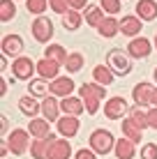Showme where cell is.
Wrapping results in <instances>:
<instances>
[{"label": "cell", "instance_id": "cell-27", "mask_svg": "<svg viewBox=\"0 0 157 159\" xmlns=\"http://www.w3.org/2000/svg\"><path fill=\"white\" fill-rule=\"evenodd\" d=\"M67 56H69V53L65 51V48L60 46V44H51V46H48L46 51H44V58L56 60L58 65H65V62H67Z\"/></svg>", "mask_w": 157, "mask_h": 159}, {"label": "cell", "instance_id": "cell-40", "mask_svg": "<svg viewBox=\"0 0 157 159\" xmlns=\"http://www.w3.org/2000/svg\"><path fill=\"white\" fill-rule=\"evenodd\" d=\"M150 106H157V88L153 90V97H150Z\"/></svg>", "mask_w": 157, "mask_h": 159}, {"label": "cell", "instance_id": "cell-21", "mask_svg": "<svg viewBox=\"0 0 157 159\" xmlns=\"http://www.w3.org/2000/svg\"><path fill=\"white\" fill-rule=\"evenodd\" d=\"M60 104L56 102V97H46V99H42V116L46 120H60Z\"/></svg>", "mask_w": 157, "mask_h": 159}, {"label": "cell", "instance_id": "cell-39", "mask_svg": "<svg viewBox=\"0 0 157 159\" xmlns=\"http://www.w3.org/2000/svg\"><path fill=\"white\" fill-rule=\"evenodd\" d=\"M67 2H69V9L79 12V9H83L85 5H88V0H67Z\"/></svg>", "mask_w": 157, "mask_h": 159}, {"label": "cell", "instance_id": "cell-29", "mask_svg": "<svg viewBox=\"0 0 157 159\" xmlns=\"http://www.w3.org/2000/svg\"><path fill=\"white\" fill-rule=\"evenodd\" d=\"M62 25H65L67 30H76L79 25H81V14L74 12V9H69V12L62 16Z\"/></svg>", "mask_w": 157, "mask_h": 159}, {"label": "cell", "instance_id": "cell-25", "mask_svg": "<svg viewBox=\"0 0 157 159\" xmlns=\"http://www.w3.org/2000/svg\"><path fill=\"white\" fill-rule=\"evenodd\" d=\"M97 30H99L102 37H113L118 30H120V21L113 19V16H106V19L99 23V28H97Z\"/></svg>", "mask_w": 157, "mask_h": 159}, {"label": "cell", "instance_id": "cell-28", "mask_svg": "<svg viewBox=\"0 0 157 159\" xmlns=\"http://www.w3.org/2000/svg\"><path fill=\"white\" fill-rule=\"evenodd\" d=\"M104 9L102 7H88V12H85V23L93 25V28H99V23L104 21Z\"/></svg>", "mask_w": 157, "mask_h": 159}, {"label": "cell", "instance_id": "cell-2", "mask_svg": "<svg viewBox=\"0 0 157 159\" xmlns=\"http://www.w3.org/2000/svg\"><path fill=\"white\" fill-rule=\"evenodd\" d=\"M90 150L95 155H109L111 150H116V139L109 129H95L90 134Z\"/></svg>", "mask_w": 157, "mask_h": 159}, {"label": "cell", "instance_id": "cell-30", "mask_svg": "<svg viewBox=\"0 0 157 159\" xmlns=\"http://www.w3.org/2000/svg\"><path fill=\"white\" fill-rule=\"evenodd\" d=\"M14 14H16L14 0H0V19L2 21H12Z\"/></svg>", "mask_w": 157, "mask_h": 159}, {"label": "cell", "instance_id": "cell-32", "mask_svg": "<svg viewBox=\"0 0 157 159\" xmlns=\"http://www.w3.org/2000/svg\"><path fill=\"white\" fill-rule=\"evenodd\" d=\"M25 7L30 14H44L48 7V0H25Z\"/></svg>", "mask_w": 157, "mask_h": 159}, {"label": "cell", "instance_id": "cell-13", "mask_svg": "<svg viewBox=\"0 0 157 159\" xmlns=\"http://www.w3.org/2000/svg\"><path fill=\"white\" fill-rule=\"evenodd\" d=\"M23 51V39L19 35H7L2 39V56H12V58H21L19 53Z\"/></svg>", "mask_w": 157, "mask_h": 159}, {"label": "cell", "instance_id": "cell-20", "mask_svg": "<svg viewBox=\"0 0 157 159\" xmlns=\"http://www.w3.org/2000/svg\"><path fill=\"white\" fill-rule=\"evenodd\" d=\"M28 131L35 139H48V120L46 118H32L28 125Z\"/></svg>", "mask_w": 157, "mask_h": 159}, {"label": "cell", "instance_id": "cell-38", "mask_svg": "<svg viewBox=\"0 0 157 159\" xmlns=\"http://www.w3.org/2000/svg\"><path fill=\"white\" fill-rule=\"evenodd\" d=\"M74 159H97V155L93 150H79L76 155H74Z\"/></svg>", "mask_w": 157, "mask_h": 159}, {"label": "cell", "instance_id": "cell-41", "mask_svg": "<svg viewBox=\"0 0 157 159\" xmlns=\"http://www.w3.org/2000/svg\"><path fill=\"white\" fill-rule=\"evenodd\" d=\"M155 48H157V35H155Z\"/></svg>", "mask_w": 157, "mask_h": 159}, {"label": "cell", "instance_id": "cell-42", "mask_svg": "<svg viewBox=\"0 0 157 159\" xmlns=\"http://www.w3.org/2000/svg\"><path fill=\"white\" fill-rule=\"evenodd\" d=\"M155 81H157V67H155Z\"/></svg>", "mask_w": 157, "mask_h": 159}, {"label": "cell", "instance_id": "cell-15", "mask_svg": "<svg viewBox=\"0 0 157 159\" xmlns=\"http://www.w3.org/2000/svg\"><path fill=\"white\" fill-rule=\"evenodd\" d=\"M60 108L65 116H81V111H85V104L81 97H65V99L60 102Z\"/></svg>", "mask_w": 157, "mask_h": 159}, {"label": "cell", "instance_id": "cell-16", "mask_svg": "<svg viewBox=\"0 0 157 159\" xmlns=\"http://www.w3.org/2000/svg\"><path fill=\"white\" fill-rule=\"evenodd\" d=\"M51 143H53V136H48V139H35L32 145H30V155L35 159H48Z\"/></svg>", "mask_w": 157, "mask_h": 159}, {"label": "cell", "instance_id": "cell-31", "mask_svg": "<svg viewBox=\"0 0 157 159\" xmlns=\"http://www.w3.org/2000/svg\"><path fill=\"white\" fill-rule=\"evenodd\" d=\"M81 67H83V56H81V53H69L67 62H65V69H67V72H79Z\"/></svg>", "mask_w": 157, "mask_h": 159}, {"label": "cell", "instance_id": "cell-7", "mask_svg": "<svg viewBox=\"0 0 157 159\" xmlns=\"http://www.w3.org/2000/svg\"><path fill=\"white\" fill-rule=\"evenodd\" d=\"M58 72H60V65H58L56 60H51V58H42L39 62H37V74L44 81H56Z\"/></svg>", "mask_w": 157, "mask_h": 159}, {"label": "cell", "instance_id": "cell-37", "mask_svg": "<svg viewBox=\"0 0 157 159\" xmlns=\"http://www.w3.org/2000/svg\"><path fill=\"white\" fill-rule=\"evenodd\" d=\"M148 127H153V129H157V106H153V108H148Z\"/></svg>", "mask_w": 157, "mask_h": 159}, {"label": "cell", "instance_id": "cell-34", "mask_svg": "<svg viewBox=\"0 0 157 159\" xmlns=\"http://www.w3.org/2000/svg\"><path fill=\"white\" fill-rule=\"evenodd\" d=\"M48 7H51L56 14H60V16H65L69 12V2L67 0H48Z\"/></svg>", "mask_w": 157, "mask_h": 159}, {"label": "cell", "instance_id": "cell-33", "mask_svg": "<svg viewBox=\"0 0 157 159\" xmlns=\"http://www.w3.org/2000/svg\"><path fill=\"white\" fill-rule=\"evenodd\" d=\"M134 120V125H136L139 129H143V127H148V113H143L141 108H132V116H129Z\"/></svg>", "mask_w": 157, "mask_h": 159}, {"label": "cell", "instance_id": "cell-11", "mask_svg": "<svg viewBox=\"0 0 157 159\" xmlns=\"http://www.w3.org/2000/svg\"><path fill=\"white\" fill-rule=\"evenodd\" d=\"M150 48H153V44H150V39H145V37H134L127 44V51H129L132 58H145L150 53Z\"/></svg>", "mask_w": 157, "mask_h": 159}, {"label": "cell", "instance_id": "cell-9", "mask_svg": "<svg viewBox=\"0 0 157 159\" xmlns=\"http://www.w3.org/2000/svg\"><path fill=\"white\" fill-rule=\"evenodd\" d=\"M12 72H14L16 79H30L32 72H37V65L32 62L30 58H23V56H21V58H16V60H14Z\"/></svg>", "mask_w": 157, "mask_h": 159}, {"label": "cell", "instance_id": "cell-36", "mask_svg": "<svg viewBox=\"0 0 157 159\" xmlns=\"http://www.w3.org/2000/svg\"><path fill=\"white\" fill-rule=\"evenodd\" d=\"M141 159H157V145L155 143H148L141 148Z\"/></svg>", "mask_w": 157, "mask_h": 159}, {"label": "cell", "instance_id": "cell-24", "mask_svg": "<svg viewBox=\"0 0 157 159\" xmlns=\"http://www.w3.org/2000/svg\"><path fill=\"white\" fill-rule=\"evenodd\" d=\"M122 134H125V139H129L132 143H139L141 136H143V129H139L136 125H134V120L127 118V120H122Z\"/></svg>", "mask_w": 157, "mask_h": 159}, {"label": "cell", "instance_id": "cell-35", "mask_svg": "<svg viewBox=\"0 0 157 159\" xmlns=\"http://www.w3.org/2000/svg\"><path fill=\"white\" fill-rule=\"evenodd\" d=\"M99 7L106 14H118L120 12V0H99Z\"/></svg>", "mask_w": 157, "mask_h": 159}, {"label": "cell", "instance_id": "cell-12", "mask_svg": "<svg viewBox=\"0 0 157 159\" xmlns=\"http://www.w3.org/2000/svg\"><path fill=\"white\" fill-rule=\"evenodd\" d=\"M72 90H74V81L69 79V76H58L56 81H51V95H56V97H69L72 95Z\"/></svg>", "mask_w": 157, "mask_h": 159}, {"label": "cell", "instance_id": "cell-17", "mask_svg": "<svg viewBox=\"0 0 157 159\" xmlns=\"http://www.w3.org/2000/svg\"><path fill=\"white\" fill-rule=\"evenodd\" d=\"M113 152H116V159H134V155H136V143H132L129 139H118Z\"/></svg>", "mask_w": 157, "mask_h": 159}, {"label": "cell", "instance_id": "cell-18", "mask_svg": "<svg viewBox=\"0 0 157 159\" xmlns=\"http://www.w3.org/2000/svg\"><path fill=\"white\" fill-rule=\"evenodd\" d=\"M136 14L143 21H155L157 19V2L155 0H139L136 2Z\"/></svg>", "mask_w": 157, "mask_h": 159}, {"label": "cell", "instance_id": "cell-23", "mask_svg": "<svg viewBox=\"0 0 157 159\" xmlns=\"http://www.w3.org/2000/svg\"><path fill=\"white\" fill-rule=\"evenodd\" d=\"M93 76H95V83H99V85H104V88L113 83V72L106 67V65H95Z\"/></svg>", "mask_w": 157, "mask_h": 159}, {"label": "cell", "instance_id": "cell-26", "mask_svg": "<svg viewBox=\"0 0 157 159\" xmlns=\"http://www.w3.org/2000/svg\"><path fill=\"white\" fill-rule=\"evenodd\" d=\"M19 108H21V113H23V116L35 118L37 113L42 111V104H37V102H35V97H23V99L19 102Z\"/></svg>", "mask_w": 157, "mask_h": 159}, {"label": "cell", "instance_id": "cell-8", "mask_svg": "<svg viewBox=\"0 0 157 159\" xmlns=\"http://www.w3.org/2000/svg\"><path fill=\"white\" fill-rule=\"evenodd\" d=\"M153 90H155V85L145 83V81L136 83V85H134V90H132L134 104H136V106H150V97H153Z\"/></svg>", "mask_w": 157, "mask_h": 159}, {"label": "cell", "instance_id": "cell-6", "mask_svg": "<svg viewBox=\"0 0 157 159\" xmlns=\"http://www.w3.org/2000/svg\"><path fill=\"white\" fill-rule=\"evenodd\" d=\"M127 111H129V108H127V102L122 99V97H111V99L106 102V106H104V116L109 118V120L122 118Z\"/></svg>", "mask_w": 157, "mask_h": 159}, {"label": "cell", "instance_id": "cell-14", "mask_svg": "<svg viewBox=\"0 0 157 159\" xmlns=\"http://www.w3.org/2000/svg\"><path fill=\"white\" fill-rule=\"evenodd\" d=\"M58 131H60L62 139H72L79 134V120L74 116H62L58 120Z\"/></svg>", "mask_w": 157, "mask_h": 159}, {"label": "cell", "instance_id": "cell-4", "mask_svg": "<svg viewBox=\"0 0 157 159\" xmlns=\"http://www.w3.org/2000/svg\"><path fill=\"white\" fill-rule=\"evenodd\" d=\"M109 67H111L113 74H120V76L132 72V62H129L127 53H122L120 48H113V51L109 53Z\"/></svg>", "mask_w": 157, "mask_h": 159}, {"label": "cell", "instance_id": "cell-3", "mask_svg": "<svg viewBox=\"0 0 157 159\" xmlns=\"http://www.w3.org/2000/svg\"><path fill=\"white\" fill-rule=\"evenodd\" d=\"M7 145H9V150L14 152V155H23L25 150H30V131H25V129H14L12 134H9V139H7Z\"/></svg>", "mask_w": 157, "mask_h": 159}, {"label": "cell", "instance_id": "cell-22", "mask_svg": "<svg viewBox=\"0 0 157 159\" xmlns=\"http://www.w3.org/2000/svg\"><path fill=\"white\" fill-rule=\"evenodd\" d=\"M28 90H30V97H42L46 99V92H51V83H46L44 79H32L28 83Z\"/></svg>", "mask_w": 157, "mask_h": 159}, {"label": "cell", "instance_id": "cell-5", "mask_svg": "<svg viewBox=\"0 0 157 159\" xmlns=\"http://www.w3.org/2000/svg\"><path fill=\"white\" fill-rule=\"evenodd\" d=\"M32 35H35L37 42H48L53 37V23L46 16H37L35 23H32Z\"/></svg>", "mask_w": 157, "mask_h": 159}, {"label": "cell", "instance_id": "cell-19", "mask_svg": "<svg viewBox=\"0 0 157 159\" xmlns=\"http://www.w3.org/2000/svg\"><path fill=\"white\" fill-rule=\"evenodd\" d=\"M120 32L127 37H136L141 32V21L136 16H122L120 19Z\"/></svg>", "mask_w": 157, "mask_h": 159}, {"label": "cell", "instance_id": "cell-1", "mask_svg": "<svg viewBox=\"0 0 157 159\" xmlns=\"http://www.w3.org/2000/svg\"><path fill=\"white\" fill-rule=\"evenodd\" d=\"M104 97H106L104 85H99V83H83L81 85V99H83L88 113H97L99 102L104 99Z\"/></svg>", "mask_w": 157, "mask_h": 159}, {"label": "cell", "instance_id": "cell-10", "mask_svg": "<svg viewBox=\"0 0 157 159\" xmlns=\"http://www.w3.org/2000/svg\"><path fill=\"white\" fill-rule=\"evenodd\" d=\"M72 157V145L67 139H53L51 150H48V159H69Z\"/></svg>", "mask_w": 157, "mask_h": 159}]
</instances>
